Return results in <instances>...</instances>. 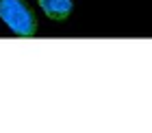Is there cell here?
<instances>
[{
    "label": "cell",
    "instance_id": "1",
    "mask_svg": "<svg viewBox=\"0 0 152 133\" xmlns=\"http://www.w3.org/2000/svg\"><path fill=\"white\" fill-rule=\"evenodd\" d=\"M0 20L22 37L37 33V20L24 0H0Z\"/></svg>",
    "mask_w": 152,
    "mask_h": 133
},
{
    "label": "cell",
    "instance_id": "2",
    "mask_svg": "<svg viewBox=\"0 0 152 133\" xmlns=\"http://www.w3.org/2000/svg\"><path fill=\"white\" fill-rule=\"evenodd\" d=\"M41 11L50 20H65L72 13V0H39Z\"/></svg>",
    "mask_w": 152,
    "mask_h": 133
}]
</instances>
